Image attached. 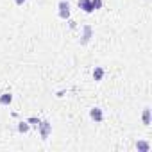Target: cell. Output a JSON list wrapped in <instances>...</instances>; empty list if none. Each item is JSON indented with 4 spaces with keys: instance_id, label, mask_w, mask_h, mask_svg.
<instances>
[{
    "instance_id": "obj_7",
    "label": "cell",
    "mask_w": 152,
    "mask_h": 152,
    "mask_svg": "<svg viewBox=\"0 0 152 152\" xmlns=\"http://www.w3.org/2000/svg\"><path fill=\"white\" fill-rule=\"evenodd\" d=\"M138 147H140V149H141V150H147V149H149V147H147V143H140V145H138Z\"/></svg>"
},
{
    "instance_id": "obj_1",
    "label": "cell",
    "mask_w": 152,
    "mask_h": 152,
    "mask_svg": "<svg viewBox=\"0 0 152 152\" xmlns=\"http://www.w3.org/2000/svg\"><path fill=\"white\" fill-rule=\"evenodd\" d=\"M59 9H61V11H59L61 18H68V16H70V7H68L66 2H61V4H59Z\"/></svg>"
},
{
    "instance_id": "obj_2",
    "label": "cell",
    "mask_w": 152,
    "mask_h": 152,
    "mask_svg": "<svg viewBox=\"0 0 152 152\" xmlns=\"http://www.w3.org/2000/svg\"><path fill=\"white\" fill-rule=\"evenodd\" d=\"M79 6L83 7L86 13H91V11H93V6H91L89 0H79Z\"/></svg>"
},
{
    "instance_id": "obj_8",
    "label": "cell",
    "mask_w": 152,
    "mask_h": 152,
    "mask_svg": "<svg viewBox=\"0 0 152 152\" xmlns=\"http://www.w3.org/2000/svg\"><path fill=\"white\" fill-rule=\"evenodd\" d=\"M25 2V0H16V4H23Z\"/></svg>"
},
{
    "instance_id": "obj_3",
    "label": "cell",
    "mask_w": 152,
    "mask_h": 152,
    "mask_svg": "<svg viewBox=\"0 0 152 152\" xmlns=\"http://www.w3.org/2000/svg\"><path fill=\"white\" fill-rule=\"evenodd\" d=\"M91 118H93V120H102V113H100V109H93V111H91Z\"/></svg>"
},
{
    "instance_id": "obj_4",
    "label": "cell",
    "mask_w": 152,
    "mask_h": 152,
    "mask_svg": "<svg viewBox=\"0 0 152 152\" xmlns=\"http://www.w3.org/2000/svg\"><path fill=\"white\" fill-rule=\"evenodd\" d=\"M102 75H104V70H102V68H97L95 72H93V77H95V80H100V79H102Z\"/></svg>"
},
{
    "instance_id": "obj_5",
    "label": "cell",
    "mask_w": 152,
    "mask_h": 152,
    "mask_svg": "<svg viewBox=\"0 0 152 152\" xmlns=\"http://www.w3.org/2000/svg\"><path fill=\"white\" fill-rule=\"evenodd\" d=\"M9 102H11V95H9V93L0 97V104H9Z\"/></svg>"
},
{
    "instance_id": "obj_6",
    "label": "cell",
    "mask_w": 152,
    "mask_h": 152,
    "mask_svg": "<svg viewBox=\"0 0 152 152\" xmlns=\"http://www.w3.org/2000/svg\"><path fill=\"white\" fill-rule=\"evenodd\" d=\"M91 6H93V9H98L102 6V0H91Z\"/></svg>"
}]
</instances>
